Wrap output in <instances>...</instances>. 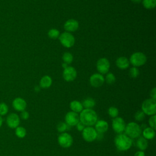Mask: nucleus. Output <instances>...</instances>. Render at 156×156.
I'll use <instances>...</instances> for the list:
<instances>
[{
    "mask_svg": "<svg viewBox=\"0 0 156 156\" xmlns=\"http://www.w3.org/2000/svg\"><path fill=\"white\" fill-rule=\"evenodd\" d=\"M80 113L79 121L85 126H93L98 121L97 113L92 108L83 109Z\"/></svg>",
    "mask_w": 156,
    "mask_h": 156,
    "instance_id": "f257e3e1",
    "label": "nucleus"
},
{
    "mask_svg": "<svg viewBox=\"0 0 156 156\" xmlns=\"http://www.w3.org/2000/svg\"><path fill=\"white\" fill-rule=\"evenodd\" d=\"M116 147L121 151H125L129 149L132 144V140L126 134L120 133L116 135L114 140Z\"/></svg>",
    "mask_w": 156,
    "mask_h": 156,
    "instance_id": "f03ea898",
    "label": "nucleus"
},
{
    "mask_svg": "<svg viewBox=\"0 0 156 156\" xmlns=\"http://www.w3.org/2000/svg\"><path fill=\"white\" fill-rule=\"evenodd\" d=\"M125 133L131 139L138 138L141 133V127L135 122H130L128 123L125 127Z\"/></svg>",
    "mask_w": 156,
    "mask_h": 156,
    "instance_id": "7ed1b4c3",
    "label": "nucleus"
},
{
    "mask_svg": "<svg viewBox=\"0 0 156 156\" xmlns=\"http://www.w3.org/2000/svg\"><path fill=\"white\" fill-rule=\"evenodd\" d=\"M129 62L135 67H139L144 65L147 61L146 55L141 52H135L133 53L129 58Z\"/></svg>",
    "mask_w": 156,
    "mask_h": 156,
    "instance_id": "20e7f679",
    "label": "nucleus"
},
{
    "mask_svg": "<svg viewBox=\"0 0 156 156\" xmlns=\"http://www.w3.org/2000/svg\"><path fill=\"white\" fill-rule=\"evenodd\" d=\"M141 110L145 115L152 116L156 113V101L153 99H147L143 101Z\"/></svg>",
    "mask_w": 156,
    "mask_h": 156,
    "instance_id": "39448f33",
    "label": "nucleus"
},
{
    "mask_svg": "<svg viewBox=\"0 0 156 156\" xmlns=\"http://www.w3.org/2000/svg\"><path fill=\"white\" fill-rule=\"evenodd\" d=\"M58 39L62 45L67 48H71L75 43V38L70 32H64L60 34Z\"/></svg>",
    "mask_w": 156,
    "mask_h": 156,
    "instance_id": "423d86ee",
    "label": "nucleus"
},
{
    "mask_svg": "<svg viewBox=\"0 0 156 156\" xmlns=\"http://www.w3.org/2000/svg\"><path fill=\"white\" fill-rule=\"evenodd\" d=\"M82 132V137L87 142H92L94 141L98 137V132L92 127L88 126L84 128Z\"/></svg>",
    "mask_w": 156,
    "mask_h": 156,
    "instance_id": "0eeeda50",
    "label": "nucleus"
},
{
    "mask_svg": "<svg viewBox=\"0 0 156 156\" xmlns=\"http://www.w3.org/2000/svg\"><path fill=\"white\" fill-rule=\"evenodd\" d=\"M58 143L63 148H68L71 146L73 143L72 136L66 132H63L58 136Z\"/></svg>",
    "mask_w": 156,
    "mask_h": 156,
    "instance_id": "6e6552de",
    "label": "nucleus"
},
{
    "mask_svg": "<svg viewBox=\"0 0 156 156\" xmlns=\"http://www.w3.org/2000/svg\"><path fill=\"white\" fill-rule=\"evenodd\" d=\"M126 122L121 117H116L112 120V128L113 130L117 133H122L126 127Z\"/></svg>",
    "mask_w": 156,
    "mask_h": 156,
    "instance_id": "1a4fd4ad",
    "label": "nucleus"
},
{
    "mask_svg": "<svg viewBox=\"0 0 156 156\" xmlns=\"http://www.w3.org/2000/svg\"><path fill=\"white\" fill-rule=\"evenodd\" d=\"M110 64L109 60L106 58H99L96 63V68L101 74H107L110 69Z\"/></svg>",
    "mask_w": 156,
    "mask_h": 156,
    "instance_id": "9d476101",
    "label": "nucleus"
},
{
    "mask_svg": "<svg viewBox=\"0 0 156 156\" xmlns=\"http://www.w3.org/2000/svg\"><path fill=\"white\" fill-rule=\"evenodd\" d=\"M77 77L76 69L71 66H68L63 69V78L66 82H72L76 79Z\"/></svg>",
    "mask_w": 156,
    "mask_h": 156,
    "instance_id": "9b49d317",
    "label": "nucleus"
},
{
    "mask_svg": "<svg viewBox=\"0 0 156 156\" xmlns=\"http://www.w3.org/2000/svg\"><path fill=\"white\" fill-rule=\"evenodd\" d=\"M105 82L104 77L100 73H94L90 77V85L95 88L99 87L103 85Z\"/></svg>",
    "mask_w": 156,
    "mask_h": 156,
    "instance_id": "f8f14e48",
    "label": "nucleus"
},
{
    "mask_svg": "<svg viewBox=\"0 0 156 156\" xmlns=\"http://www.w3.org/2000/svg\"><path fill=\"white\" fill-rule=\"evenodd\" d=\"M66 123L69 126H76L79 121V115L77 113L73 111L68 112L65 117Z\"/></svg>",
    "mask_w": 156,
    "mask_h": 156,
    "instance_id": "ddd939ff",
    "label": "nucleus"
},
{
    "mask_svg": "<svg viewBox=\"0 0 156 156\" xmlns=\"http://www.w3.org/2000/svg\"><path fill=\"white\" fill-rule=\"evenodd\" d=\"M6 123L7 126L11 129H15L19 126L20 123V119L19 116L15 113L9 114L6 118Z\"/></svg>",
    "mask_w": 156,
    "mask_h": 156,
    "instance_id": "4468645a",
    "label": "nucleus"
},
{
    "mask_svg": "<svg viewBox=\"0 0 156 156\" xmlns=\"http://www.w3.org/2000/svg\"><path fill=\"white\" fill-rule=\"evenodd\" d=\"M79 26V22L74 19H69L65 23L63 27L66 32H73L76 31Z\"/></svg>",
    "mask_w": 156,
    "mask_h": 156,
    "instance_id": "2eb2a0df",
    "label": "nucleus"
},
{
    "mask_svg": "<svg viewBox=\"0 0 156 156\" xmlns=\"http://www.w3.org/2000/svg\"><path fill=\"white\" fill-rule=\"evenodd\" d=\"M12 106L13 108L18 112H22L25 110L27 107V103L26 101L22 98H16L12 102Z\"/></svg>",
    "mask_w": 156,
    "mask_h": 156,
    "instance_id": "dca6fc26",
    "label": "nucleus"
},
{
    "mask_svg": "<svg viewBox=\"0 0 156 156\" xmlns=\"http://www.w3.org/2000/svg\"><path fill=\"white\" fill-rule=\"evenodd\" d=\"M108 129V124L105 120H99L95 124V130L98 133H102Z\"/></svg>",
    "mask_w": 156,
    "mask_h": 156,
    "instance_id": "f3484780",
    "label": "nucleus"
},
{
    "mask_svg": "<svg viewBox=\"0 0 156 156\" xmlns=\"http://www.w3.org/2000/svg\"><path fill=\"white\" fill-rule=\"evenodd\" d=\"M130 62L129 59L124 56L118 57L116 60V66L121 69H125L129 67Z\"/></svg>",
    "mask_w": 156,
    "mask_h": 156,
    "instance_id": "a211bd4d",
    "label": "nucleus"
},
{
    "mask_svg": "<svg viewBox=\"0 0 156 156\" xmlns=\"http://www.w3.org/2000/svg\"><path fill=\"white\" fill-rule=\"evenodd\" d=\"M52 83V78L48 75L44 76L41 77L40 81V87L42 88H49Z\"/></svg>",
    "mask_w": 156,
    "mask_h": 156,
    "instance_id": "6ab92c4d",
    "label": "nucleus"
},
{
    "mask_svg": "<svg viewBox=\"0 0 156 156\" xmlns=\"http://www.w3.org/2000/svg\"><path fill=\"white\" fill-rule=\"evenodd\" d=\"M69 107L71 110L76 113H80L83 110V105L82 103L78 101L74 100L70 102Z\"/></svg>",
    "mask_w": 156,
    "mask_h": 156,
    "instance_id": "aec40b11",
    "label": "nucleus"
},
{
    "mask_svg": "<svg viewBox=\"0 0 156 156\" xmlns=\"http://www.w3.org/2000/svg\"><path fill=\"white\" fill-rule=\"evenodd\" d=\"M155 135V130L151 127H146L143 131V136L146 140H151L154 138Z\"/></svg>",
    "mask_w": 156,
    "mask_h": 156,
    "instance_id": "412c9836",
    "label": "nucleus"
},
{
    "mask_svg": "<svg viewBox=\"0 0 156 156\" xmlns=\"http://www.w3.org/2000/svg\"><path fill=\"white\" fill-rule=\"evenodd\" d=\"M136 146L140 151H144L148 146V143L146 139L143 136L139 137L136 141Z\"/></svg>",
    "mask_w": 156,
    "mask_h": 156,
    "instance_id": "4be33fe9",
    "label": "nucleus"
},
{
    "mask_svg": "<svg viewBox=\"0 0 156 156\" xmlns=\"http://www.w3.org/2000/svg\"><path fill=\"white\" fill-rule=\"evenodd\" d=\"M82 104L85 108H92L95 106L96 102L93 98H87L83 100Z\"/></svg>",
    "mask_w": 156,
    "mask_h": 156,
    "instance_id": "5701e85b",
    "label": "nucleus"
},
{
    "mask_svg": "<svg viewBox=\"0 0 156 156\" xmlns=\"http://www.w3.org/2000/svg\"><path fill=\"white\" fill-rule=\"evenodd\" d=\"M143 7L146 9H152L156 6V0H142Z\"/></svg>",
    "mask_w": 156,
    "mask_h": 156,
    "instance_id": "b1692460",
    "label": "nucleus"
},
{
    "mask_svg": "<svg viewBox=\"0 0 156 156\" xmlns=\"http://www.w3.org/2000/svg\"><path fill=\"white\" fill-rule=\"evenodd\" d=\"M15 135L20 138H23L26 135V130L22 126H18L15 128Z\"/></svg>",
    "mask_w": 156,
    "mask_h": 156,
    "instance_id": "393cba45",
    "label": "nucleus"
},
{
    "mask_svg": "<svg viewBox=\"0 0 156 156\" xmlns=\"http://www.w3.org/2000/svg\"><path fill=\"white\" fill-rule=\"evenodd\" d=\"M62 60L64 63L69 65L72 63L73 60V55L69 52H65L62 55Z\"/></svg>",
    "mask_w": 156,
    "mask_h": 156,
    "instance_id": "a878e982",
    "label": "nucleus"
},
{
    "mask_svg": "<svg viewBox=\"0 0 156 156\" xmlns=\"http://www.w3.org/2000/svg\"><path fill=\"white\" fill-rule=\"evenodd\" d=\"M48 35L49 38H51L52 39H56V38H58V37L60 35V31L58 29H55V28L51 29L48 32Z\"/></svg>",
    "mask_w": 156,
    "mask_h": 156,
    "instance_id": "bb28decb",
    "label": "nucleus"
},
{
    "mask_svg": "<svg viewBox=\"0 0 156 156\" xmlns=\"http://www.w3.org/2000/svg\"><path fill=\"white\" fill-rule=\"evenodd\" d=\"M104 79L108 84H113L116 81L115 76L112 73H107Z\"/></svg>",
    "mask_w": 156,
    "mask_h": 156,
    "instance_id": "cd10ccee",
    "label": "nucleus"
},
{
    "mask_svg": "<svg viewBox=\"0 0 156 156\" xmlns=\"http://www.w3.org/2000/svg\"><path fill=\"white\" fill-rule=\"evenodd\" d=\"M108 113L110 115V116H111L113 118H115L116 117L118 116V113H119V111L118 109L115 107H110L108 109Z\"/></svg>",
    "mask_w": 156,
    "mask_h": 156,
    "instance_id": "c85d7f7f",
    "label": "nucleus"
},
{
    "mask_svg": "<svg viewBox=\"0 0 156 156\" xmlns=\"http://www.w3.org/2000/svg\"><path fill=\"white\" fill-rule=\"evenodd\" d=\"M68 125L66 123L63 122H60L57 125V130L58 132L60 133H63L68 129Z\"/></svg>",
    "mask_w": 156,
    "mask_h": 156,
    "instance_id": "c756f323",
    "label": "nucleus"
},
{
    "mask_svg": "<svg viewBox=\"0 0 156 156\" xmlns=\"http://www.w3.org/2000/svg\"><path fill=\"white\" fill-rule=\"evenodd\" d=\"M139 74H140V71H139V69H138L137 67L133 66L130 69V70H129V76L132 78H136L139 76Z\"/></svg>",
    "mask_w": 156,
    "mask_h": 156,
    "instance_id": "7c9ffc66",
    "label": "nucleus"
},
{
    "mask_svg": "<svg viewBox=\"0 0 156 156\" xmlns=\"http://www.w3.org/2000/svg\"><path fill=\"white\" fill-rule=\"evenodd\" d=\"M9 110L7 105L5 102H0V116L5 115Z\"/></svg>",
    "mask_w": 156,
    "mask_h": 156,
    "instance_id": "2f4dec72",
    "label": "nucleus"
},
{
    "mask_svg": "<svg viewBox=\"0 0 156 156\" xmlns=\"http://www.w3.org/2000/svg\"><path fill=\"white\" fill-rule=\"evenodd\" d=\"M135 119L138 121H141L144 119L145 114L142 110H138L135 114Z\"/></svg>",
    "mask_w": 156,
    "mask_h": 156,
    "instance_id": "473e14b6",
    "label": "nucleus"
},
{
    "mask_svg": "<svg viewBox=\"0 0 156 156\" xmlns=\"http://www.w3.org/2000/svg\"><path fill=\"white\" fill-rule=\"evenodd\" d=\"M156 116L155 115L151 116V117L149 119V124L150 126V127L152 129L155 130L156 129Z\"/></svg>",
    "mask_w": 156,
    "mask_h": 156,
    "instance_id": "72a5a7b5",
    "label": "nucleus"
},
{
    "mask_svg": "<svg viewBox=\"0 0 156 156\" xmlns=\"http://www.w3.org/2000/svg\"><path fill=\"white\" fill-rule=\"evenodd\" d=\"M20 116L23 119L26 120L29 118V113H28V112H27L26 110H23L21 112Z\"/></svg>",
    "mask_w": 156,
    "mask_h": 156,
    "instance_id": "f704fd0d",
    "label": "nucleus"
},
{
    "mask_svg": "<svg viewBox=\"0 0 156 156\" xmlns=\"http://www.w3.org/2000/svg\"><path fill=\"white\" fill-rule=\"evenodd\" d=\"M76 126L77 130H78L79 131H80V132L82 131L84 129V128L85 127V126L80 121H79L78 123L76 125Z\"/></svg>",
    "mask_w": 156,
    "mask_h": 156,
    "instance_id": "c9c22d12",
    "label": "nucleus"
},
{
    "mask_svg": "<svg viewBox=\"0 0 156 156\" xmlns=\"http://www.w3.org/2000/svg\"><path fill=\"white\" fill-rule=\"evenodd\" d=\"M150 96L151 97V99H153L154 100L156 99V88L155 87L151 91Z\"/></svg>",
    "mask_w": 156,
    "mask_h": 156,
    "instance_id": "e433bc0d",
    "label": "nucleus"
},
{
    "mask_svg": "<svg viewBox=\"0 0 156 156\" xmlns=\"http://www.w3.org/2000/svg\"><path fill=\"white\" fill-rule=\"evenodd\" d=\"M134 156H145V154L143 151H139L135 152Z\"/></svg>",
    "mask_w": 156,
    "mask_h": 156,
    "instance_id": "4c0bfd02",
    "label": "nucleus"
},
{
    "mask_svg": "<svg viewBox=\"0 0 156 156\" xmlns=\"http://www.w3.org/2000/svg\"><path fill=\"white\" fill-rule=\"evenodd\" d=\"M132 2L135 3V4H139L141 2L142 0H130Z\"/></svg>",
    "mask_w": 156,
    "mask_h": 156,
    "instance_id": "58836bf2",
    "label": "nucleus"
},
{
    "mask_svg": "<svg viewBox=\"0 0 156 156\" xmlns=\"http://www.w3.org/2000/svg\"><path fill=\"white\" fill-rule=\"evenodd\" d=\"M34 89H35V90L36 91H39L40 90V87H39V86H35V88H34Z\"/></svg>",
    "mask_w": 156,
    "mask_h": 156,
    "instance_id": "ea45409f",
    "label": "nucleus"
},
{
    "mask_svg": "<svg viewBox=\"0 0 156 156\" xmlns=\"http://www.w3.org/2000/svg\"><path fill=\"white\" fill-rule=\"evenodd\" d=\"M62 67L63 68V69L66 68L68 66V64H66V63H64V62L62 63Z\"/></svg>",
    "mask_w": 156,
    "mask_h": 156,
    "instance_id": "a19ab883",
    "label": "nucleus"
},
{
    "mask_svg": "<svg viewBox=\"0 0 156 156\" xmlns=\"http://www.w3.org/2000/svg\"><path fill=\"white\" fill-rule=\"evenodd\" d=\"M2 124V117L0 116V127H1Z\"/></svg>",
    "mask_w": 156,
    "mask_h": 156,
    "instance_id": "79ce46f5",
    "label": "nucleus"
}]
</instances>
